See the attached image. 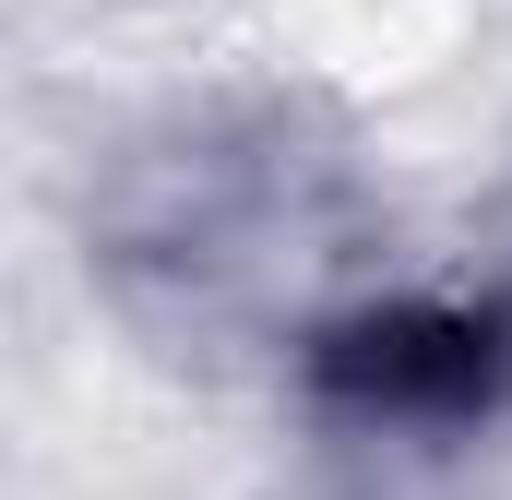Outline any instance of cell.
<instances>
[{"instance_id": "6da1fadb", "label": "cell", "mask_w": 512, "mask_h": 500, "mask_svg": "<svg viewBox=\"0 0 512 500\" xmlns=\"http://www.w3.org/2000/svg\"><path fill=\"white\" fill-rule=\"evenodd\" d=\"M298 417L358 453H465L512 429V286H370L298 322Z\"/></svg>"}]
</instances>
